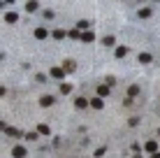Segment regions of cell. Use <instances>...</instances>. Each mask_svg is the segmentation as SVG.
I'll use <instances>...</instances> for the list:
<instances>
[{"mask_svg":"<svg viewBox=\"0 0 160 158\" xmlns=\"http://www.w3.org/2000/svg\"><path fill=\"white\" fill-rule=\"evenodd\" d=\"M0 130H7V123H2V121H0Z\"/></svg>","mask_w":160,"mask_h":158,"instance_id":"7402d4cb","label":"cell"},{"mask_svg":"<svg viewBox=\"0 0 160 158\" xmlns=\"http://www.w3.org/2000/svg\"><path fill=\"white\" fill-rule=\"evenodd\" d=\"M109 88H111V86H107V84H105V86H100L98 88V96L100 98H107V96H109Z\"/></svg>","mask_w":160,"mask_h":158,"instance_id":"9c48e42d","label":"cell"},{"mask_svg":"<svg viewBox=\"0 0 160 158\" xmlns=\"http://www.w3.org/2000/svg\"><path fill=\"white\" fill-rule=\"evenodd\" d=\"M53 37H56V40H63V37H65V33H63V30H53Z\"/></svg>","mask_w":160,"mask_h":158,"instance_id":"44dd1931","label":"cell"},{"mask_svg":"<svg viewBox=\"0 0 160 158\" xmlns=\"http://www.w3.org/2000/svg\"><path fill=\"white\" fill-rule=\"evenodd\" d=\"M74 68H77V63H74V61H65V63H63V70H65V72H74Z\"/></svg>","mask_w":160,"mask_h":158,"instance_id":"277c9868","label":"cell"},{"mask_svg":"<svg viewBox=\"0 0 160 158\" xmlns=\"http://www.w3.org/2000/svg\"><path fill=\"white\" fill-rule=\"evenodd\" d=\"M70 91H72V86H70V84H63V86H61V93H63V96H67Z\"/></svg>","mask_w":160,"mask_h":158,"instance_id":"ffe728a7","label":"cell"},{"mask_svg":"<svg viewBox=\"0 0 160 158\" xmlns=\"http://www.w3.org/2000/svg\"><path fill=\"white\" fill-rule=\"evenodd\" d=\"M153 158H160V153H153Z\"/></svg>","mask_w":160,"mask_h":158,"instance_id":"603a6c76","label":"cell"},{"mask_svg":"<svg viewBox=\"0 0 160 158\" xmlns=\"http://www.w3.org/2000/svg\"><path fill=\"white\" fill-rule=\"evenodd\" d=\"M102 44H105V47H114V44H116V40H114L111 35H107L105 40H102Z\"/></svg>","mask_w":160,"mask_h":158,"instance_id":"7c38bea8","label":"cell"},{"mask_svg":"<svg viewBox=\"0 0 160 158\" xmlns=\"http://www.w3.org/2000/svg\"><path fill=\"white\" fill-rule=\"evenodd\" d=\"M5 132H7L9 137H21V135H23L21 130H16V128H9V126H7V130H5Z\"/></svg>","mask_w":160,"mask_h":158,"instance_id":"52a82bcc","label":"cell"},{"mask_svg":"<svg viewBox=\"0 0 160 158\" xmlns=\"http://www.w3.org/2000/svg\"><path fill=\"white\" fill-rule=\"evenodd\" d=\"M137 93H139V86H137V84H132V86L128 88V98H135Z\"/></svg>","mask_w":160,"mask_h":158,"instance_id":"30bf717a","label":"cell"},{"mask_svg":"<svg viewBox=\"0 0 160 158\" xmlns=\"http://www.w3.org/2000/svg\"><path fill=\"white\" fill-rule=\"evenodd\" d=\"M5 21H7V23H16L19 14H16V12H7V14H5Z\"/></svg>","mask_w":160,"mask_h":158,"instance_id":"3957f363","label":"cell"},{"mask_svg":"<svg viewBox=\"0 0 160 158\" xmlns=\"http://www.w3.org/2000/svg\"><path fill=\"white\" fill-rule=\"evenodd\" d=\"M139 61L142 63H151V53H139Z\"/></svg>","mask_w":160,"mask_h":158,"instance_id":"ac0fdd59","label":"cell"},{"mask_svg":"<svg viewBox=\"0 0 160 158\" xmlns=\"http://www.w3.org/2000/svg\"><path fill=\"white\" fill-rule=\"evenodd\" d=\"M35 37H37V40H44V37H46V30H44V28H37V30H35Z\"/></svg>","mask_w":160,"mask_h":158,"instance_id":"5bb4252c","label":"cell"},{"mask_svg":"<svg viewBox=\"0 0 160 158\" xmlns=\"http://www.w3.org/2000/svg\"><path fill=\"white\" fill-rule=\"evenodd\" d=\"M144 149H146V151H151V153H156V142H153V140H149L146 144H144Z\"/></svg>","mask_w":160,"mask_h":158,"instance_id":"8fae6325","label":"cell"},{"mask_svg":"<svg viewBox=\"0 0 160 158\" xmlns=\"http://www.w3.org/2000/svg\"><path fill=\"white\" fill-rule=\"evenodd\" d=\"M139 17H142V19H146V17H151V9H149V7H144V9H139Z\"/></svg>","mask_w":160,"mask_h":158,"instance_id":"e0dca14e","label":"cell"},{"mask_svg":"<svg viewBox=\"0 0 160 158\" xmlns=\"http://www.w3.org/2000/svg\"><path fill=\"white\" fill-rule=\"evenodd\" d=\"M88 102H90V100H86V98H77V100H74V105L79 107V109H84V107H88Z\"/></svg>","mask_w":160,"mask_h":158,"instance_id":"8992f818","label":"cell"},{"mask_svg":"<svg viewBox=\"0 0 160 158\" xmlns=\"http://www.w3.org/2000/svg\"><path fill=\"white\" fill-rule=\"evenodd\" d=\"M26 153L28 151L23 149V147H14V149H12V156L14 158H26Z\"/></svg>","mask_w":160,"mask_h":158,"instance_id":"6da1fadb","label":"cell"},{"mask_svg":"<svg viewBox=\"0 0 160 158\" xmlns=\"http://www.w3.org/2000/svg\"><path fill=\"white\" fill-rule=\"evenodd\" d=\"M37 132H40V135H49V128H46L44 123H40V126H37Z\"/></svg>","mask_w":160,"mask_h":158,"instance_id":"2e32d148","label":"cell"},{"mask_svg":"<svg viewBox=\"0 0 160 158\" xmlns=\"http://www.w3.org/2000/svg\"><path fill=\"white\" fill-rule=\"evenodd\" d=\"M139 2H144V0H139Z\"/></svg>","mask_w":160,"mask_h":158,"instance_id":"cb8c5ba5","label":"cell"},{"mask_svg":"<svg viewBox=\"0 0 160 158\" xmlns=\"http://www.w3.org/2000/svg\"><path fill=\"white\" fill-rule=\"evenodd\" d=\"M40 105L42 107H51L53 105V96H42L40 98Z\"/></svg>","mask_w":160,"mask_h":158,"instance_id":"7a4b0ae2","label":"cell"},{"mask_svg":"<svg viewBox=\"0 0 160 158\" xmlns=\"http://www.w3.org/2000/svg\"><path fill=\"white\" fill-rule=\"evenodd\" d=\"M125 53H128V47H118V49H116V56H118V58H123Z\"/></svg>","mask_w":160,"mask_h":158,"instance_id":"9a60e30c","label":"cell"},{"mask_svg":"<svg viewBox=\"0 0 160 158\" xmlns=\"http://www.w3.org/2000/svg\"><path fill=\"white\" fill-rule=\"evenodd\" d=\"M90 107L93 109H102V98H90Z\"/></svg>","mask_w":160,"mask_h":158,"instance_id":"5b68a950","label":"cell"},{"mask_svg":"<svg viewBox=\"0 0 160 158\" xmlns=\"http://www.w3.org/2000/svg\"><path fill=\"white\" fill-rule=\"evenodd\" d=\"M26 9H28V12H35V9H37V2H35V0H30V2L26 5Z\"/></svg>","mask_w":160,"mask_h":158,"instance_id":"d6986e66","label":"cell"},{"mask_svg":"<svg viewBox=\"0 0 160 158\" xmlns=\"http://www.w3.org/2000/svg\"><path fill=\"white\" fill-rule=\"evenodd\" d=\"M81 40H84V42H93V40H95L93 30H90V33H84V35H81Z\"/></svg>","mask_w":160,"mask_h":158,"instance_id":"4fadbf2b","label":"cell"},{"mask_svg":"<svg viewBox=\"0 0 160 158\" xmlns=\"http://www.w3.org/2000/svg\"><path fill=\"white\" fill-rule=\"evenodd\" d=\"M63 74H65V70H61V68H51V77L63 79Z\"/></svg>","mask_w":160,"mask_h":158,"instance_id":"ba28073f","label":"cell"}]
</instances>
